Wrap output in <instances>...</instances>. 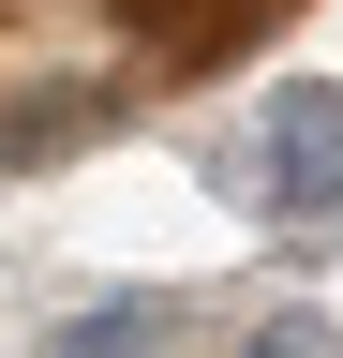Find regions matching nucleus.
<instances>
[{
	"label": "nucleus",
	"mask_w": 343,
	"mask_h": 358,
	"mask_svg": "<svg viewBox=\"0 0 343 358\" xmlns=\"http://www.w3.org/2000/svg\"><path fill=\"white\" fill-rule=\"evenodd\" d=\"M269 209H343V75L269 90Z\"/></svg>",
	"instance_id": "f257e3e1"
},
{
	"label": "nucleus",
	"mask_w": 343,
	"mask_h": 358,
	"mask_svg": "<svg viewBox=\"0 0 343 358\" xmlns=\"http://www.w3.org/2000/svg\"><path fill=\"white\" fill-rule=\"evenodd\" d=\"M149 329H164V313H149V299H90V313H75V329H60L45 358H135Z\"/></svg>",
	"instance_id": "f03ea898"
},
{
	"label": "nucleus",
	"mask_w": 343,
	"mask_h": 358,
	"mask_svg": "<svg viewBox=\"0 0 343 358\" xmlns=\"http://www.w3.org/2000/svg\"><path fill=\"white\" fill-rule=\"evenodd\" d=\"M239 358H343V343H328V329H298V313H284V329H254Z\"/></svg>",
	"instance_id": "7ed1b4c3"
}]
</instances>
